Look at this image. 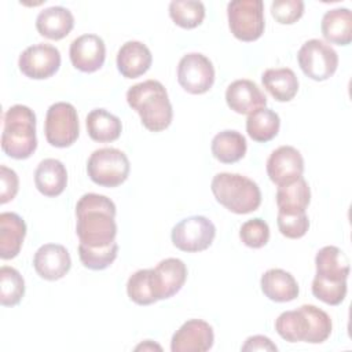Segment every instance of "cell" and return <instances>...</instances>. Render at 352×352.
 I'll use <instances>...</instances> for the list:
<instances>
[{
  "mask_svg": "<svg viewBox=\"0 0 352 352\" xmlns=\"http://www.w3.org/2000/svg\"><path fill=\"white\" fill-rule=\"evenodd\" d=\"M26 235L23 219L12 212L0 213V257L10 260L21 252Z\"/></svg>",
  "mask_w": 352,
  "mask_h": 352,
  "instance_id": "22",
  "label": "cell"
},
{
  "mask_svg": "<svg viewBox=\"0 0 352 352\" xmlns=\"http://www.w3.org/2000/svg\"><path fill=\"white\" fill-rule=\"evenodd\" d=\"M260 286L265 297L275 302H287L298 297L300 289L294 276L280 268L265 271L260 279Z\"/></svg>",
  "mask_w": 352,
  "mask_h": 352,
  "instance_id": "20",
  "label": "cell"
},
{
  "mask_svg": "<svg viewBox=\"0 0 352 352\" xmlns=\"http://www.w3.org/2000/svg\"><path fill=\"white\" fill-rule=\"evenodd\" d=\"M169 15L177 26L194 29L199 26L205 18V6L202 1L175 0L169 4Z\"/></svg>",
  "mask_w": 352,
  "mask_h": 352,
  "instance_id": "31",
  "label": "cell"
},
{
  "mask_svg": "<svg viewBox=\"0 0 352 352\" xmlns=\"http://www.w3.org/2000/svg\"><path fill=\"white\" fill-rule=\"evenodd\" d=\"M331 329L333 323L327 312L311 304L285 311L275 320L276 333L289 342L322 344L330 337Z\"/></svg>",
  "mask_w": 352,
  "mask_h": 352,
  "instance_id": "2",
  "label": "cell"
},
{
  "mask_svg": "<svg viewBox=\"0 0 352 352\" xmlns=\"http://www.w3.org/2000/svg\"><path fill=\"white\" fill-rule=\"evenodd\" d=\"M187 279V267L180 258L169 257L161 260L151 268V280L157 300H165L175 296Z\"/></svg>",
  "mask_w": 352,
  "mask_h": 352,
  "instance_id": "16",
  "label": "cell"
},
{
  "mask_svg": "<svg viewBox=\"0 0 352 352\" xmlns=\"http://www.w3.org/2000/svg\"><path fill=\"white\" fill-rule=\"evenodd\" d=\"M312 294L329 305H338L346 296V280H333L315 275L312 280Z\"/></svg>",
  "mask_w": 352,
  "mask_h": 352,
  "instance_id": "35",
  "label": "cell"
},
{
  "mask_svg": "<svg viewBox=\"0 0 352 352\" xmlns=\"http://www.w3.org/2000/svg\"><path fill=\"white\" fill-rule=\"evenodd\" d=\"M226 102L238 114H252L265 107L267 96L252 80H235L226 91Z\"/></svg>",
  "mask_w": 352,
  "mask_h": 352,
  "instance_id": "18",
  "label": "cell"
},
{
  "mask_svg": "<svg viewBox=\"0 0 352 352\" xmlns=\"http://www.w3.org/2000/svg\"><path fill=\"white\" fill-rule=\"evenodd\" d=\"M261 82L278 102L292 100L298 91V78L289 67L267 69L261 76Z\"/></svg>",
  "mask_w": 352,
  "mask_h": 352,
  "instance_id": "28",
  "label": "cell"
},
{
  "mask_svg": "<svg viewBox=\"0 0 352 352\" xmlns=\"http://www.w3.org/2000/svg\"><path fill=\"white\" fill-rule=\"evenodd\" d=\"M136 351H140V349H143V351H146V349H158V351H161V346L160 345H157V344H153V341H150V340H147L146 342H142L140 345H138L136 348H135Z\"/></svg>",
  "mask_w": 352,
  "mask_h": 352,
  "instance_id": "41",
  "label": "cell"
},
{
  "mask_svg": "<svg viewBox=\"0 0 352 352\" xmlns=\"http://www.w3.org/2000/svg\"><path fill=\"white\" fill-rule=\"evenodd\" d=\"M304 158L293 146H280L267 160V175L276 186L296 182L302 176Z\"/></svg>",
  "mask_w": 352,
  "mask_h": 352,
  "instance_id": "13",
  "label": "cell"
},
{
  "mask_svg": "<svg viewBox=\"0 0 352 352\" xmlns=\"http://www.w3.org/2000/svg\"><path fill=\"white\" fill-rule=\"evenodd\" d=\"M87 132L89 138L99 143L114 142L122 131L121 120L106 109H94L85 118Z\"/></svg>",
  "mask_w": 352,
  "mask_h": 352,
  "instance_id": "27",
  "label": "cell"
},
{
  "mask_svg": "<svg viewBox=\"0 0 352 352\" xmlns=\"http://www.w3.org/2000/svg\"><path fill=\"white\" fill-rule=\"evenodd\" d=\"M34 184L45 197H58L67 184V170L65 165L55 158L43 160L34 172Z\"/></svg>",
  "mask_w": 352,
  "mask_h": 352,
  "instance_id": "23",
  "label": "cell"
},
{
  "mask_svg": "<svg viewBox=\"0 0 352 352\" xmlns=\"http://www.w3.org/2000/svg\"><path fill=\"white\" fill-rule=\"evenodd\" d=\"M177 81L184 91L192 95L208 92L214 82L212 60L199 52L184 55L177 66Z\"/></svg>",
  "mask_w": 352,
  "mask_h": 352,
  "instance_id": "11",
  "label": "cell"
},
{
  "mask_svg": "<svg viewBox=\"0 0 352 352\" xmlns=\"http://www.w3.org/2000/svg\"><path fill=\"white\" fill-rule=\"evenodd\" d=\"M25 294V280L18 270L3 265L0 268V302L4 307L19 304Z\"/></svg>",
  "mask_w": 352,
  "mask_h": 352,
  "instance_id": "32",
  "label": "cell"
},
{
  "mask_svg": "<svg viewBox=\"0 0 352 352\" xmlns=\"http://www.w3.org/2000/svg\"><path fill=\"white\" fill-rule=\"evenodd\" d=\"M279 126H280L279 116L274 110L267 107L256 110L254 113L249 114L246 120L248 135L258 143H265L272 140L278 135Z\"/></svg>",
  "mask_w": 352,
  "mask_h": 352,
  "instance_id": "30",
  "label": "cell"
},
{
  "mask_svg": "<svg viewBox=\"0 0 352 352\" xmlns=\"http://www.w3.org/2000/svg\"><path fill=\"white\" fill-rule=\"evenodd\" d=\"M216 201L236 214L252 213L261 204V191L256 182L239 175L221 172L210 183Z\"/></svg>",
  "mask_w": 352,
  "mask_h": 352,
  "instance_id": "5",
  "label": "cell"
},
{
  "mask_svg": "<svg viewBox=\"0 0 352 352\" xmlns=\"http://www.w3.org/2000/svg\"><path fill=\"white\" fill-rule=\"evenodd\" d=\"M323 37L337 45H348L352 41V14L349 8L340 7L324 12L320 23Z\"/></svg>",
  "mask_w": 352,
  "mask_h": 352,
  "instance_id": "24",
  "label": "cell"
},
{
  "mask_svg": "<svg viewBox=\"0 0 352 352\" xmlns=\"http://www.w3.org/2000/svg\"><path fill=\"white\" fill-rule=\"evenodd\" d=\"M316 275L333 279V280H346L351 272L349 258L337 246L322 248L315 257Z\"/></svg>",
  "mask_w": 352,
  "mask_h": 352,
  "instance_id": "26",
  "label": "cell"
},
{
  "mask_svg": "<svg viewBox=\"0 0 352 352\" xmlns=\"http://www.w3.org/2000/svg\"><path fill=\"white\" fill-rule=\"evenodd\" d=\"M126 102L151 132L166 129L173 117V110L165 87L157 80H146L126 91Z\"/></svg>",
  "mask_w": 352,
  "mask_h": 352,
  "instance_id": "3",
  "label": "cell"
},
{
  "mask_svg": "<svg viewBox=\"0 0 352 352\" xmlns=\"http://www.w3.org/2000/svg\"><path fill=\"white\" fill-rule=\"evenodd\" d=\"M19 190V179L15 170L7 168L6 165L0 166V204L4 205L12 201Z\"/></svg>",
  "mask_w": 352,
  "mask_h": 352,
  "instance_id": "39",
  "label": "cell"
},
{
  "mask_svg": "<svg viewBox=\"0 0 352 352\" xmlns=\"http://www.w3.org/2000/svg\"><path fill=\"white\" fill-rule=\"evenodd\" d=\"M297 60L302 73L315 81L330 78L338 66V55L336 50L318 38L308 40L301 45L297 54Z\"/></svg>",
  "mask_w": 352,
  "mask_h": 352,
  "instance_id": "9",
  "label": "cell"
},
{
  "mask_svg": "<svg viewBox=\"0 0 352 352\" xmlns=\"http://www.w3.org/2000/svg\"><path fill=\"white\" fill-rule=\"evenodd\" d=\"M241 241L253 249H260L267 245L270 239V227L267 221L260 217L245 221L239 230Z\"/></svg>",
  "mask_w": 352,
  "mask_h": 352,
  "instance_id": "36",
  "label": "cell"
},
{
  "mask_svg": "<svg viewBox=\"0 0 352 352\" xmlns=\"http://www.w3.org/2000/svg\"><path fill=\"white\" fill-rule=\"evenodd\" d=\"M128 297L138 305H150L157 300L151 280V268L138 270L126 282Z\"/></svg>",
  "mask_w": 352,
  "mask_h": 352,
  "instance_id": "33",
  "label": "cell"
},
{
  "mask_svg": "<svg viewBox=\"0 0 352 352\" xmlns=\"http://www.w3.org/2000/svg\"><path fill=\"white\" fill-rule=\"evenodd\" d=\"M228 26L241 41H254L265 28L264 3L261 0H234L227 6Z\"/></svg>",
  "mask_w": 352,
  "mask_h": 352,
  "instance_id": "7",
  "label": "cell"
},
{
  "mask_svg": "<svg viewBox=\"0 0 352 352\" xmlns=\"http://www.w3.org/2000/svg\"><path fill=\"white\" fill-rule=\"evenodd\" d=\"M304 14V1L301 0H275L271 4V15L282 25L297 22Z\"/></svg>",
  "mask_w": 352,
  "mask_h": 352,
  "instance_id": "38",
  "label": "cell"
},
{
  "mask_svg": "<svg viewBox=\"0 0 352 352\" xmlns=\"http://www.w3.org/2000/svg\"><path fill=\"white\" fill-rule=\"evenodd\" d=\"M76 232L81 243L103 248L116 241V205L102 194H84L76 205Z\"/></svg>",
  "mask_w": 352,
  "mask_h": 352,
  "instance_id": "1",
  "label": "cell"
},
{
  "mask_svg": "<svg viewBox=\"0 0 352 352\" xmlns=\"http://www.w3.org/2000/svg\"><path fill=\"white\" fill-rule=\"evenodd\" d=\"M3 151L15 160L29 158L37 148L36 114L25 104H14L3 116Z\"/></svg>",
  "mask_w": 352,
  "mask_h": 352,
  "instance_id": "4",
  "label": "cell"
},
{
  "mask_svg": "<svg viewBox=\"0 0 352 352\" xmlns=\"http://www.w3.org/2000/svg\"><path fill=\"white\" fill-rule=\"evenodd\" d=\"M44 132L47 142L59 148L72 146L80 133L77 110L72 103L56 102L47 110Z\"/></svg>",
  "mask_w": 352,
  "mask_h": 352,
  "instance_id": "8",
  "label": "cell"
},
{
  "mask_svg": "<svg viewBox=\"0 0 352 352\" xmlns=\"http://www.w3.org/2000/svg\"><path fill=\"white\" fill-rule=\"evenodd\" d=\"M129 160L126 154L114 147L95 150L87 162L89 179L102 187H117L122 184L129 175Z\"/></svg>",
  "mask_w": 352,
  "mask_h": 352,
  "instance_id": "6",
  "label": "cell"
},
{
  "mask_svg": "<svg viewBox=\"0 0 352 352\" xmlns=\"http://www.w3.org/2000/svg\"><path fill=\"white\" fill-rule=\"evenodd\" d=\"M216 236L214 224L205 216H190L180 220L170 232L173 245L187 253L206 250Z\"/></svg>",
  "mask_w": 352,
  "mask_h": 352,
  "instance_id": "10",
  "label": "cell"
},
{
  "mask_svg": "<svg viewBox=\"0 0 352 352\" xmlns=\"http://www.w3.org/2000/svg\"><path fill=\"white\" fill-rule=\"evenodd\" d=\"M69 56L72 65L84 73L99 70L106 59V45L98 34H81L70 44Z\"/></svg>",
  "mask_w": 352,
  "mask_h": 352,
  "instance_id": "15",
  "label": "cell"
},
{
  "mask_svg": "<svg viewBox=\"0 0 352 352\" xmlns=\"http://www.w3.org/2000/svg\"><path fill=\"white\" fill-rule=\"evenodd\" d=\"M74 26V16L70 10L54 6L44 8L36 18L37 32L50 40L65 38Z\"/></svg>",
  "mask_w": 352,
  "mask_h": 352,
  "instance_id": "21",
  "label": "cell"
},
{
  "mask_svg": "<svg viewBox=\"0 0 352 352\" xmlns=\"http://www.w3.org/2000/svg\"><path fill=\"white\" fill-rule=\"evenodd\" d=\"M212 154L223 164H234L246 154V139L238 131H221L212 140Z\"/></svg>",
  "mask_w": 352,
  "mask_h": 352,
  "instance_id": "29",
  "label": "cell"
},
{
  "mask_svg": "<svg viewBox=\"0 0 352 352\" xmlns=\"http://www.w3.org/2000/svg\"><path fill=\"white\" fill-rule=\"evenodd\" d=\"M33 267L43 279L58 280L69 272L72 258L63 245L45 243L34 253Z\"/></svg>",
  "mask_w": 352,
  "mask_h": 352,
  "instance_id": "17",
  "label": "cell"
},
{
  "mask_svg": "<svg viewBox=\"0 0 352 352\" xmlns=\"http://www.w3.org/2000/svg\"><path fill=\"white\" fill-rule=\"evenodd\" d=\"M19 70L29 78L44 80L54 76L60 66V52L45 43L28 47L18 59Z\"/></svg>",
  "mask_w": 352,
  "mask_h": 352,
  "instance_id": "12",
  "label": "cell"
},
{
  "mask_svg": "<svg viewBox=\"0 0 352 352\" xmlns=\"http://www.w3.org/2000/svg\"><path fill=\"white\" fill-rule=\"evenodd\" d=\"M118 253V243L114 241L103 248H91L80 242L78 245V257L84 267L100 271L107 268L116 258Z\"/></svg>",
  "mask_w": 352,
  "mask_h": 352,
  "instance_id": "34",
  "label": "cell"
},
{
  "mask_svg": "<svg viewBox=\"0 0 352 352\" xmlns=\"http://www.w3.org/2000/svg\"><path fill=\"white\" fill-rule=\"evenodd\" d=\"M153 62V55L142 41H126L117 52V69L125 78H136L144 74Z\"/></svg>",
  "mask_w": 352,
  "mask_h": 352,
  "instance_id": "19",
  "label": "cell"
},
{
  "mask_svg": "<svg viewBox=\"0 0 352 352\" xmlns=\"http://www.w3.org/2000/svg\"><path fill=\"white\" fill-rule=\"evenodd\" d=\"M243 352L246 351H278V346L265 336H252L246 338L245 344L241 348Z\"/></svg>",
  "mask_w": 352,
  "mask_h": 352,
  "instance_id": "40",
  "label": "cell"
},
{
  "mask_svg": "<svg viewBox=\"0 0 352 352\" xmlns=\"http://www.w3.org/2000/svg\"><path fill=\"white\" fill-rule=\"evenodd\" d=\"M214 334L212 326L202 319L184 322L172 336V352H205L213 346Z\"/></svg>",
  "mask_w": 352,
  "mask_h": 352,
  "instance_id": "14",
  "label": "cell"
},
{
  "mask_svg": "<svg viewBox=\"0 0 352 352\" xmlns=\"http://www.w3.org/2000/svg\"><path fill=\"white\" fill-rule=\"evenodd\" d=\"M276 223L280 234L290 239H298L304 236L309 228V220L305 212L296 214H286L278 212Z\"/></svg>",
  "mask_w": 352,
  "mask_h": 352,
  "instance_id": "37",
  "label": "cell"
},
{
  "mask_svg": "<svg viewBox=\"0 0 352 352\" xmlns=\"http://www.w3.org/2000/svg\"><path fill=\"white\" fill-rule=\"evenodd\" d=\"M311 201V190L307 180L301 176L293 183L278 186L276 205L278 212L296 214L305 212Z\"/></svg>",
  "mask_w": 352,
  "mask_h": 352,
  "instance_id": "25",
  "label": "cell"
}]
</instances>
